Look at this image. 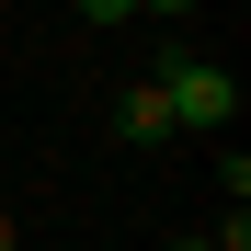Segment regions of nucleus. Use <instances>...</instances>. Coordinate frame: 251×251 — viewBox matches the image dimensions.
<instances>
[{
    "label": "nucleus",
    "mask_w": 251,
    "mask_h": 251,
    "mask_svg": "<svg viewBox=\"0 0 251 251\" xmlns=\"http://www.w3.org/2000/svg\"><path fill=\"white\" fill-rule=\"evenodd\" d=\"M149 80L172 92V126H183V137H228V114H240V80H228L217 57H194V46H172V57H160Z\"/></svg>",
    "instance_id": "obj_1"
},
{
    "label": "nucleus",
    "mask_w": 251,
    "mask_h": 251,
    "mask_svg": "<svg viewBox=\"0 0 251 251\" xmlns=\"http://www.w3.org/2000/svg\"><path fill=\"white\" fill-rule=\"evenodd\" d=\"M114 126H126L137 149H160V137H183V126H172V92H160V80H126V103H114Z\"/></svg>",
    "instance_id": "obj_2"
},
{
    "label": "nucleus",
    "mask_w": 251,
    "mask_h": 251,
    "mask_svg": "<svg viewBox=\"0 0 251 251\" xmlns=\"http://www.w3.org/2000/svg\"><path fill=\"white\" fill-rule=\"evenodd\" d=\"M80 23H92V34H114V23H137V0H80Z\"/></svg>",
    "instance_id": "obj_3"
},
{
    "label": "nucleus",
    "mask_w": 251,
    "mask_h": 251,
    "mask_svg": "<svg viewBox=\"0 0 251 251\" xmlns=\"http://www.w3.org/2000/svg\"><path fill=\"white\" fill-rule=\"evenodd\" d=\"M137 12H194V0H137Z\"/></svg>",
    "instance_id": "obj_4"
},
{
    "label": "nucleus",
    "mask_w": 251,
    "mask_h": 251,
    "mask_svg": "<svg viewBox=\"0 0 251 251\" xmlns=\"http://www.w3.org/2000/svg\"><path fill=\"white\" fill-rule=\"evenodd\" d=\"M172 251H217V240H172Z\"/></svg>",
    "instance_id": "obj_5"
}]
</instances>
